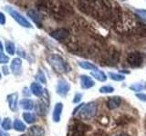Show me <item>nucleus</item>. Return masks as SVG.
I'll return each mask as SVG.
<instances>
[{
  "mask_svg": "<svg viewBox=\"0 0 146 136\" xmlns=\"http://www.w3.org/2000/svg\"><path fill=\"white\" fill-rule=\"evenodd\" d=\"M45 131L41 126L34 125L31 126L29 129V136H44Z\"/></svg>",
  "mask_w": 146,
  "mask_h": 136,
  "instance_id": "obj_11",
  "label": "nucleus"
},
{
  "mask_svg": "<svg viewBox=\"0 0 146 136\" xmlns=\"http://www.w3.org/2000/svg\"><path fill=\"white\" fill-rule=\"evenodd\" d=\"M95 84L92 78L86 75H82L80 76V86L82 89H90L93 87Z\"/></svg>",
  "mask_w": 146,
  "mask_h": 136,
  "instance_id": "obj_7",
  "label": "nucleus"
},
{
  "mask_svg": "<svg viewBox=\"0 0 146 136\" xmlns=\"http://www.w3.org/2000/svg\"><path fill=\"white\" fill-rule=\"evenodd\" d=\"M2 128L3 130H10L12 128L11 120L9 118H5L2 122Z\"/></svg>",
  "mask_w": 146,
  "mask_h": 136,
  "instance_id": "obj_25",
  "label": "nucleus"
},
{
  "mask_svg": "<svg viewBox=\"0 0 146 136\" xmlns=\"http://www.w3.org/2000/svg\"><path fill=\"white\" fill-rule=\"evenodd\" d=\"M136 97L138 98L139 100L143 102H146V94H143V93H138L136 94Z\"/></svg>",
  "mask_w": 146,
  "mask_h": 136,
  "instance_id": "obj_30",
  "label": "nucleus"
},
{
  "mask_svg": "<svg viewBox=\"0 0 146 136\" xmlns=\"http://www.w3.org/2000/svg\"><path fill=\"white\" fill-rule=\"evenodd\" d=\"M2 69H3V72H4V74L6 75L9 74V72H8V68H7V66H3V68H2Z\"/></svg>",
  "mask_w": 146,
  "mask_h": 136,
  "instance_id": "obj_33",
  "label": "nucleus"
},
{
  "mask_svg": "<svg viewBox=\"0 0 146 136\" xmlns=\"http://www.w3.org/2000/svg\"><path fill=\"white\" fill-rule=\"evenodd\" d=\"M13 126H14V129L18 131H24L26 130L25 124L22 121L18 120V119L15 120V122H14V124H13Z\"/></svg>",
  "mask_w": 146,
  "mask_h": 136,
  "instance_id": "obj_21",
  "label": "nucleus"
},
{
  "mask_svg": "<svg viewBox=\"0 0 146 136\" xmlns=\"http://www.w3.org/2000/svg\"><path fill=\"white\" fill-rule=\"evenodd\" d=\"M117 136H130V135H128V134H126V133H121V134H119V135H117Z\"/></svg>",
  "mask_w": 146,
  "mask_h": 136,
  "instance_id": "obj_36",
  "label": "nucleus"
},
{
  "mask_svg": "<svg viewBox=\"0 0 146 136\" xmlns=\"http://www.w3.org/2000/svg\"><path fill=\"white\" fill-rule=\"evenodd\" d=\"M21 65H22V61L19 58H15L13 59V61L11 63V70L13 72L14 75H19L21 73Z\"/></svg>",
  "mask_w": 146,
  "mask_h": 136,
  "instance_id": "obj_10",
  "label": "nucleus"
},
{
  "mask_svg": "<svg viewBox=\"0 0 146 136\" xmlns=\"http://www.w3.org/2000/svg\"><path fill=\"white\" fill-rule=\"evenodd\" d=\"M108 75L110 76V78L112 79L113 81H116V82H121L125 79V76L121 74H118V73H113V72H109L108 73Z\"/></svg>",
  "mask_w": 146,
  "mask_h": 136,
  "instance_id": "obj_19",
  "label": "nucleus"
},
{
  "mask_svg": "<svg viewBox=\"0 0 146 136\" xmlns=\"http://www.w3.org/2000/svg\"><path fill=\"white\" fill-rule=\"evenodd\" d=\"M30 90L32 94L38 97H40L42 96L43 94H44V89L42 88V86H41L38 83H33L30 86Z\"/></svg>",
  "mask_w": 146,
  "mask_h": 136,
  "instance_id": "obj_13",
  "label": "nucleus"
},
{
  "mask_svg": "<svg viewBox=\"0 0 146 136\" xmlns=\"http://www.w3.org/2000/svg\"><path fill=\"white\" fill-rule=\"evenodd\" d=\"M6 50H7V52L9 54L13 56V54H15V50H16L15 44H14L12 42H10V41H7V43H6Z\"/></svg>",
  "mask_w": 146,
  "mask_h": 136,
  "instance_id": "obj_22",
  "label": "nucleus"
},
{
  "mask_svg": "<svg viewBox=\"0 0 146 136\" xmlns=\"http://www.w3.org/2000/svg\"><path fill=\"white\" fill-rule=\"evenodd\" d=\"M135 13L138 15L140 18H141L143 21L146 22V10L145 9H136Z\"/></svg>",
  "mask_w": 146,
  "mask_h": 136,
  "instance_id": "obj_27",
  "label": "nucleus"
},
{
  "mask_svg": "<svg viewBox=\"0 0 146 136\" xmlns=\"http://www.w3.org/2000/svg\"><path fill=\"white\" fill-rule=\"evenodd\" d=\"M36 111L38 113H39V114H44V113H46V104L45 103H42V102H39L38 103V104L36 105Z\"/></svg>",
  "mask_w": 146,
  "mask_h": 136,
  "instance_id": "obj_23",
  "label": "nucleus"
},
{
  "mask_svg": "<svg viewBox=\"0 0 146 136\" xmlns=\"http://www.w3.org/2000/svg\"><path fill=\"white\" fill-rule=\"evenodd\" d=\"M6 9L8 11V13L10 14V16L15 19L18 24L20 26H24V27H27V28H29V27H32L31 24L27 21L26 18L23 16L21 14H19L17 11H16L15 9H13L12 7H6Z\"/></svg>",
  "mask_w": 146,
  "mask_h": 136,
  "instance_id": "obj_3",
  "label": "nucleus"
},
{
  "mask_svg": "<svg viewBox=\"0 0 146 136\" xmlns=\"http://www.w3.org/2000/svg\"><path fill=\"white\" fill-rule=\"evenodd\" d=\"M81 98H82V94H76L75 95H74V99H73V103H80V100H81Z\"/></svg>",
  "mask_w": 146,
  "mask_h": 136,
  "instance_id": "obj_29",
  "label": "nucleus"
},
{
  "mask_svg": "<svg viewBox=\"0 0 146 136\" xmlns=\"http://www.w3.org/2000/svg\"><path fill=\"white\" fill-rule=\"evenodd\" d=\"M20 106L25 110H32L34 108V103L30 99H22L20 101Z\"/></svg>",
  "mask_w": 146,
  "mask_h": 136,
  "instance_id": "obj_18",
  "label": "nucleus"
},
{
  "mask_svg": "<svg viewBox=\"0 0 146 136\" xmlns=\"http://www.w3.org/2000/svg\"><path fill=\"white\" fill-rule=\"evenodd\" d=\"M27 16H29L32 20H33L36 25H38L39 26H41V21H42V16H40V14L38 12H36V10L31 9L27 12Z\"/></svg>",
  "mask_w": 146,
  "mask_h": 136,
  "instance_id": "obj_14",
  "label": "nucleus"
},
{
  "mask_svg": "<svg viewBox=\"0 0 146 136\" xmlns=\"http://www.w3.org/2000/svg\"><path fill=\"white\" fill-rule=\"evenodd\" d=\"M50 35H51L53 38L57 39L58 41H63L68 37L70 32L66 28H58L57 30L53 31L52 33H50Z\"/></svg>",
  "mask_w": 146,
  "mask_h": 136,
  "instance_id": "obj_6",
  "label": "nucleus"
},
{
  "mask_svg": "<svg viewBox=\"0 0 146 136\" xmlns=\"http://www.w3.org/2000/svg\"><path fill=\"white\" fill-rule=\"evenodd\" d=\"M36 79L38 80V82H40L41 84H46L47 83V79H46V76L44 75V73L42 71H38V74L36 75Z\"/></svg>",
  "mask_w": 146,
  "mask_h": 136,
  "instance_id": "obj_26",
  "label": "nucleus"
},
{
  "mask_svg": "<svg viewBox=\"0 0 146 136\" xmlns=\"http://www.w3.org/2000/svg\"><path fill=\"white\" fill-rule=\"evenodd\" d=\"M0 136H9V134L7 133H6L5 131L0 129Z\"/></svg>",
  "mask_w": 146,
  "mask_h": 136,
  "instance_id": "obj_34",
  "label": "nucleus"
},
{
  "mask_svg": "<svg viewBox=\"0 0 146 136\" xmlns=\"http://www.w3.org/2000/svg\"><path fill=\"white\" fill-rule=\"evenodd\" d=\"M99 92L100 94H111L114 92V88L111 85H104L99 89Z\"/></svg>",
  "mask_w": 146,
  "mask_h": 136,
  "instance_id": "obj_24",
  "label": "nucleus"
},
{
  "mask_svg": "<svg viewBox=\"0 0 146 136\" xmlns=\"http://www.w3.org/2000/svg\"><path fill=\"white\" fill-rule=\"evenodd\" d=\"M90 75H91V76H93L96 80L100 81V82H106V80H107L106 74H105V73L102 70L98 69V70H95V71H91Z\"/></svg>",
  "mask_w": 146,
  "mask_h": 136,
  "instance_id": "obj_16",
  "label": "nucleus"
},
{
  "mask_svg": "<svg viewBox=\"0 0 146 136\" xmlns=\"http://www.w3.org/2000/svg\"><path fill=\"white\" fill-rule=\"evenodd\" d=\"M129 88L131 91L132 92H135V93H140L141 91H145L146 90V82L144 81H141L139 82V83H134L129 86Z\"/></svg>",
  "mask_w": 146,
  "mask_h": 136,
  "instance_id": "obj_12",
  "label": "nucleus"
},
{
  "mask_svg": "<svg viewBox=\"0 0 146 136\" xmlns=\"http://www.w3.org/2000/svg\"><path fill=\"white\" fill-rule=\"evenodd\" d=\"M129 65L132 67H139L143 65V56L140 53H131L127 57Z\"/></svg>",
  "mask_w": 146,
  "mask_h": 136,
  "instance_id": "obj_4",
  "label": "nucleus"
},
{
  "mask_svg": "<svg viewBox=\"0 0 146 136\" xmlns=\"http://www.w3.org/2000/svg\"><path fill=\"white\" fill-rule=\"evenodd\" d=\"M5 23H6V16L3 13H0V25H5Z\"/></svg>",
  "mask_w": 146,
  "mask_h": 136,
  "instance_id": "obj_31",
  "label": "nucleus"
},
{
  "mask_svg": "<svg viewBox=\"0 0 146 136\" xmlns=\"http://www.w3.org/2000/svg\"><path fill=\"white\" fill-rule=\"evenodd\" d=\"M23 119L25 120L27 124H33L36 121V116L34 113L31 112H24L23 113Z\"/></svg>",
  "mask_w": 146,
  "mask_h": 136,
  "instance_id": "obj_20",
  "label": "nucleus"
},
{
  "mask_svg": "<svg viewBox=\"0 0 146 136\" xmlns=\"http://www.w3.org/2000/svg\"><path fill=\"white\" fill-rule=\"evenodd\" d=\"M0 120H1V119H0Z\"/></svg>",
  "mask_w": 146,
  "mask_h": 136,
  "instance_id": "obj_38",
  "label": "nucleus"
},
{
  "mask_svg": "<svg viewBox=\"0 0 146 136\" xmlns=\"http://www.w3.org/2000/svg\"><path fill=\"white\" fill-rule=\"evenodd\" d=\"M48 61L49 65L52 66V68L57 73L63 74V73H67L68 71V63L58 54H50L48 57Z\"/></svg>",
  "mask_w": 146,
  "mask_h": 136,
  "instance_id": "obj_1",
  "label": "nucleus"
},
{
  "mask_svg": "<svg viewBox=\"0 0 146 136\" xmlns=\"http://www.w3.org/2000/svg\"><path fill=\"white\" fill-rule=\"evenodd\" d=\"M2 50H3V44L1 43V41H0V51H2Z\"/></svg>",
  "mask_w": 146,
  "mask_h": 136,
  "instance_id": "obj_35",
  "label": "nucleus"
},
{
  "mask_svg": "<svg viewBox=\"0 0 146 136\" xmlns=\"http://www.w3.org/2000/svg\"><path fill=\"white\" fill-rule=\"evenodd\" d=\"M9 61L8 56H7L6 54H4L2 51H0V63H6Z\"/></svg>",
  "mask_w": 146,
  "mask_h": 136,
  "instance_id": "obj_28",
  "label": "nucleus"
},
{
  "mask_svg": "<svg viewBox=\"0 0 146 136\" xmlns=\"http://www.w3.org/2000/svg\"><path fill=\"white\" fill-rule=\"evenodd\" d=\"M84 104H85V103H82V104H80V105H78V106H77V107H76V108L74 109V110H73V115H74L75 113H76V112H78V110H80V108H82V107H83V106H84Z\"/></svg>",
  "mask_w": 146,
  "mask_h": 136,
  "instance_id": "obj_32",
  "label": "nucleus"
},
{
  "mask_svg": "<svg viewBox=\"0 0 146 136\" xmlns=\"http://www.w3.org/2000/svg\"><path fill=\"white\" fill-rule=\"evenodd\" d=\"M121 99L119 96H113V97H110L107 101V106L109 109L111 110H114V109L118 108L121 105Z\"/></svg>",
  "mask_w": 146,
  "mask_h": 136,
  "instance_id": "obj_9",
  "label": "nucleus"
},
{
  "mask_svg": "<svg viewBox=\"0 0 146 136\" xmlns=\"http://www.w3.org/2000/svg\"><path fill=\"white\" fill-rule=\"evenodd\" d=\"M0 78H1V75H0Z\"/></svg>",
  "mask_w": 146,
  "mask_h": 136,
  "instance_id": "obj_37",
  "label": "nucleus"
},
{
  "mask_svg": "<svg viewBox=\"0 0 146 136\" xmlns=\"http://www.w3.org/2000/svg\"><path fill=\"white\" fill-rule=\"evenodd\" d=\"M79 65H80V67L82 68V69H85V70H90V71L98 70V67L95 65H93V63H91L90 62H87V61L79 62Z\"/></svg>",
  "mask_w": 146,
  "mask_h": 136,
  "instance_id": "obj_17",
  "label": "nucleus"
},
{
  "mask_svg": "<svg viewBox=\"0 0 146 136\" xmlns=\"http://www.w3.org/2000/svg\"><path fill=\"white\" fill-rule=\"evenodd\" d=\"M7 99L8 102L9 108H10L12 111H16L17 110V94H9V95H7Z\"/></svg>",
  "mask_w": 146,
  "mask_h": 136,
  "instance_id": "obj_15",
  "label": "nucleus"
},
{
  "mask_svg": "<svg viewBox=\"0 0 146 136\" xmlns=\"http://www.w3.org/2000/svg\"><path fill=\"white\" fill-rule=\"evenodd\" d=\"M63 110V103H57L56 105L54 107L53 113H52V119L53 122H58L60 121V117H61V113Z\"/></svg>",
  "mask_w": 146,
  "mask_h": 136,
  "instance_id": "obj_8",
  "label": "nucleus"
},
{
  "mask_svg": "<svg viewBox=\"0 0 146 136\" xmlns=\"http://www.w3.org/2000/svg\"><path fill=\"white\" fill-rule=\"evenodd\" d=\"M98 106L95 102H90L84 104V106L81 108L80 112V117L83 120H89L93 118L97 113Z\"/></svg>",
  "mask_w": 146,
  "mask_h": 136,
  "instance_id": "obj_2",
  "label": "nucleus"
},
{
  "mask_svg": "<svg viewBox=\"0 0 146 136\" xmlns=\"http://www.w3.org/2000/svg\"><path fill=\"white\" fill-rule=\"evenodd\" d=\"M70 84L68 81L65 79H60L58 82L57 85V94L61 95V96H65V95L70 92Z\"/></svg>",
  "mask_w": 146,
  "mask_h": 136,
  "instance_id": "obj_5",
  "label": "nucleus"
}]
</instances>
